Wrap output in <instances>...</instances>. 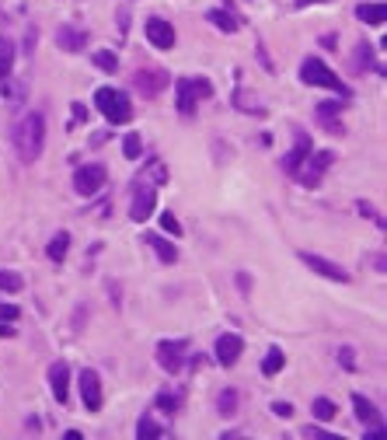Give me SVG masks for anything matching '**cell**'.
<instances>
[{
    "label": "cell",
    "mask_w": 387,
    "mask_h": 440,
    "mask_svg": "<svg viewBox=\"0 0 387 440\" xmlns=\"http://www.w3.org/2000/svg\"><path fill=\"white\" fill-rule=\"evenodd\" d=\"M15 147H18L22 164H35L42 157V147H46V119H42V112L22 116V123L15 126Z\"/></svg>",
    "instance_id": "obj_1"
},
{
    "label": "cell",
    "mask_w": 387,
    "mask_h": 440,
    "mask_svg": "<svg viewBox=\"0 0 387 440\" xmlns=\"http://www.w3.org/2000/svg\"><path fill=\"white\" fill-rule=\"evenodd\" d=\"M300 81L303 84H310V88H328V91H338V98H349V88L338 81V74L328 67V63H321L317 56H307L303 63H300Z\"/></svg>",
    "instance_id": "obj_2"
},
{
    "label": "cell",
    "mask_w": 387,
    "mask_h": 440,
    "mask_svg": "<svg viewBox=\"0 0 387 440\" xmlns=\"http://www.w3.org/2000/svg\"><path fill=\"white\" fill-rule=\"evenodd\" d=\"M95 105H98V112H102L112 126H126V123L133 119V105H129L126 91H116V88H98Z\"/></svg>",
    "instance_id": "obj_3"
},
{
    "label": "cell",
    "mask_w": 387,
    "mask_h": 440,
    "mask_svg": "<svg viewBox=\"0 0 387 440\" xmlns=\"http://www.w3.org/2000/svg\"><path fill=\"white\" fill-rule=\"evenodd\" d=\"M335 164V154L331 150H310V157L300 164V171H297V182L300 185H307V189H317L321 185V175L328 171Z\"/></svg>",
    "instance_id": "obj_4"
},
{
    "label": "cell",
    "mask_w": 387,
    "mask_h": 440,
    "mask_svg": "<svg viewBox=\"0 0 387 440\" xmlns=\"http://www.w3.org/2000/svg\"><path fill=\"white\" fill-rule=\"evenodd\" d=\"M168 84H171V77H168L161 67H140V70L133 74V88H136L143 98H157L161 91H168Z\"/></svg>",
    "instance_id": "obj_5"
},
{
    "label": "cell",
    "mask_w": 387,
    "mask_h": 440,
    "mask_svg": "<svg viewBox=\"0 0 387 440\" xmlns=\"http://www.w3.org/2000/svg\"><path fill=\"white\" fill-rule=\"evenodd\" d=\"M154 206H157V192H154V185H147V182H133V203H129V217L136 220V224H143V220H150L154 217Z\"/></svg>",
    "instance_id": "obj_6"
},
{
    "label": "cell",
    "mask_w": 387,
    "mask_h": 440,
    "mask_svg": "<svg viewBox=\"0 0 387 440\" xmlns=\"http://www.w3.org/2000/svg\"><path fill=\"white\" fill-rule=\"evenodd\" d=\"M185 353H189V343L185 339H161L157 343V363L168 374H178L185 367Z\"/></svg>",
    "instance_id": "obj_7"
},
{
    "label": "cell",
    "mask_w": 387,
    "mask_h": 440,
    "mask_svg": "<svg viewBox=\"0 0 387 440\" xmlns=\"http://www.w3.org/2000/svg\"><path fill=\"white\" fill-rule=\"evenodd\" d=\"M105 185V168L102 164H81L77 171H74V189H77V196H95L98 189Z\"/></svg>",
    "instance_id": "obj_8"
},
{
    "label": "cell",
    "mask_w": 387,
    "mask_h": 440,
    "mask_svg": "<svg viewBox=\"0 0 387 440\" xmlns=\"http://www.w3.org/2000/svg\"><path fill=\"white\" fill-rule=\"evenodd\" d=\"M293 140H297V143H293V150H290V154L283 157V171L297 178V171H300V164H303V161L310 157L314 143H310V136H307L303 129H293Z\"/></svg>",
    "instance_id": "obj_9"
},
{
    "label": "cell",
    "mask_w": 387,
    "mask_h": 440,
    "mask_svg": "<svg viewBox=\"0 0 387 440\" xmlns=\"http://www.w3.org/2000/svg\"><path fill=\"white\" fill-rule=\"evenodd\" d=\"M77 388H81V402H84V409L88 412H98L102 409V377H98V370H81V381H77Z\"/></svg>",
    "instance_id": "obj_10"
},
{
    "label": "cell",
    "mask_w": 387,
    "mask_h": 440,
    "mask_svg": "<svg viewBox=\"0 0 387 440\" xmlns=\"http://www.w3.org/2000/svg\"><path fill=\"white\" fill-rule=\"evenodd\" d=\"M175 105H178V116H182V119H192V116H196L199 95H196V88H192V77H178V81H175Z\"/></svg>",
    "instance_id": "obj_11"
},
{
    "label": "cell",
    "mask_w": 387,
    "mask_h": 440,
    "mask_svg": "<svg viewBox=\"0 0 387 440\" xmlns=\"http://www.w3.org/2000/svg\"><path fill=\"white\" fill-rule=\"evenodd\" d=\"M300 259H303V266H307V269H314L317 276H324V280H335V283H349V273H345L342 266L328 262L324 256H310V252H300Z\"/></svg>",
    "instance_id": "obj_12"
},
{
    "label": "cell",
    "mask_w": 387,
    "mask_h": 440,
    "mask_svg": "<svg viewBox=\"0 0 387 440\" xmlns=\"http://www.w3.org/2000/svg\"><path fill=\"white\" fill-rule=\"evenodd\" d=\"M216 360L223 363V367H230V363H237L241 360V353H244V339L237 336V332H223L220 339H216Z\"/></svg>",
    "instance_id": "obj_13"
},
{
    "label": "cell",
    "mask_w": 387,
    "mask_h": 440,
    "mask_svg": "<svg viewBox=\"0 0 387 440\" xmlns=\"http://www.w3.org/2000/svg\"><path fill=\"white\" fill-rule=\"evenodd\" d=\"M143 32H147V39H150L154 49H171L175 46V25L164 22V18H150Z\"/></svg>",
    "instance_id": "obj_14"
},
{
    "label": "cell",
    "mask_w": 387,
    "mask_h": 440,
    "mask_svg": "<svg viewBox=\"0 0 387 440\" xmlns=\"http://www.w3.org/2000/svg\"><path fill=\"white\" fill-rule=\"evenodd\" d=\"M88 32L84 29H77V25H60L56 29V46L63 49V53H81V49H88Z\"/></svg>",
    "instance_id": "obj_15"
},
{
    "label": "cell",
    "mask_w": 387,
    "mask_h": 440,
    "mask_svg": "<svg viewBox=\"0 0 387 440\" xmlns=\"http://www.w3.org/2000/svg\"><path fill=\"white\" fill-rule=\"evenodd\" d=\"M314 112H317V123H321L324 133L342 136V119H338V116H342V105H338V102H321Z\"/></svg>",
    "instance_id": "obj_16"
},
{
    "label": "cell",
    "mask_w": 387,
    "mask_h": 440,
    "mask_svg": "<svg viewBox=\"0 0 387 440\" xmlns=\"http://www.w3.org/2000/svg\"><path fill=\"white\" fill-rule=\"evenodd\" d=\"M49 388H53V395H56L60 405L70 402V370H67V363L56 360V363L49 367Z\"/></svg>",
    "instance_id": "obj_17"
},
{
    "label": "cell",
    "mask_w": 387,
    "mask_h": 440,
    "mask_svg": "<svg viewBox=\"0 0 387 440\" xmlns=\"http://www.w3.org/2000/svg\"><path fill=\"white\" fill-rule=\"evenodd\" d=\"M366 70H377V74H380L384 67H380V63H373V49H370V42H359V46L352 49L349 74H356V77H359V74H366Z\"/></svg>",
    "instance_id": "obj_18"
},
{
    "label": "cell",
    "mask_w": 387,
    "mask_h": 440,
    "mask_svg": "<svg viewBox=\"0 0 387 440\" xmlns=\"http://www.w3.org/2000/svg\"><path fill=\"white\" fill-rule=\"evenodd\" d=\"M143 242L154 249V256H157L164 266H175V262H178V249H175L168 238H161V235H143Z\"/></svg>",
    "instance_id": "obj_19"
},
{
    "label": "cell",
    "mask_w": 387,
    "mask_h": 440,
    "mask_svg": "<svg viewBox=\"0 0 387 440\" xmlns=\"http://www.w3.org/2000/svg\"><path fill=\"white\" fill-rule=\"evenodd\" d=\"M356 18L363 25H384L387 22V4H380V0H377V4H359L356 8Z\"/></svg>",
    "instance_id": "obj_20"
},
{
    "label": "cell",
    "mask_w": 387,
    "mask_h": 440,
    "mask_svg": "<svg viewBox=\"0 0 387 440\" xmlns=\"http://www.w3.org/2000/svg\"><path fill=\"white\" fill-rule=\"evenodd\" d=\"M352 409H356L359 423H366V426H377L380 423V412H377V405L366 395H352Z\"/></svg>",
    "instance_id": "obj_21"
},
{
    "label": "cell",
    "mask_w": 387,
    "mask_h": 440,
    "mask_svg": "<svg viewBox=\"0 0 387 440\" xmlns=\"http://www.w3.org/2000/svg\"><path fill=\"white\" fill-rule=\"evenodd\" d=\"M15 70V42L8 36H0V81H8Z\"/></svg>",
    "instance_id": "obj_22"
},
{
    "label": "cell",
    "mask_w": 387,
    "mask_h": 440,
    "mask_svg": "<svg viewBox=\"0 0 387 440\" xmlns=\"http://www.w3.org/2000/svg\"><path fill=\"white\" fill-rule=\"evenodd\" d=\"M206 18H210V25H216V29H220L223 36H234V32L241 29V22H237V18H234L230 11H210Z\"/></svg>",
    "instance_id": "obj_23"
},
{
    "label": "cell",
    "mask_w": 387,
    "mask_h": 440,
    "mask_svg": "<svg viewBox=\"0 0 387 440\" xmlns=\"http://www.w3.org/2000/svg\"><path fill=\"white\" fill-rule=\"evenodd\" d=\"M283 363H286V353H283L279 346H272V349L265 353V360H262V374H265V377H276V374L283 370Z\"/></svg>",
    "instance_id": "obj_24"
},
{
    "label": "cell",
    "mask_w": 387,
    "mask_h": 440,
    "mask_svg": "<svg viewBox=\"0 0 387 440\" xmlns=\"http://www.w3.org/2000/svg\"><path fill=\"white\" fill-rule=\"evenodd\" d=\"M67 252H70V235H67V231H60V235L46 245V256H49L53 262H63V256H67Z\"/></svg>",
    "instance_id": "obj_25"
},
{
    "label": "cell",
    "mask_w": 387,
    "mask_h": 440,
    "mask_svg": "<svg viewBox=\"0 0 387 440\" xmlns=\"http://www.w3.org/2000/svg\"><path fill=\"white\" fill-rule=\"evenodd\" d=\"M0 290H4V294H22V290H25L22 273H15V269H0Z\"/></svg>",
    "instance_id": "obj_26"
},
{
    "label": "cell",
    "mask_w": 387,
    "mask_h": 440,
    "mask_svg": "<svg viewBox=\"0 0 387 440\" xmlns=\"http://www.w3.org/2000/svg\"><path fill=\"white\" fill-rule=\"evenodd\" d=\"M136 437H140V440H154V437H168V430L157 426L150 416H143V419L136 423Z\"/></svg>",
    "instance_id": "obj_27"
},
{
    "label": "cell",
    "mask_w": 387,
    "mask_h": 440,
    "mask_svg": "<svg viewBox=\"0 0 387 440\" xmlns=\"http://www.w3.org/2000/svg\"><path fill=\"white\" fill-rule=\"evenodd\" d=\"M216 409H220V416H234L237 412V391L234 388H223L216 395Z\"/></svg>",
    "instance_id": "obj_28"
},
{
    "label": "cell",
    "mask_w": 387,
    "mask_h": 440,
    "mask_svg": "<svg viewBox=\"0 0 387 440\" xmlns=\"http://www.w3.org/2000/svg\"><path fill=\"white\" fill-rule=\"evenodd\" d=\"M310 409H314V416H317L321 423H331V419L338 416V405H335L331 398H314V405H310Z\"/></svg>",
    "instance_id": "obj_29"
},
{
    "label": "cell",
    "mask_w": 387,
    "mask_h": 440,
    "mask_svg": "<svg viewBox=\"0 0 387 440\" xmlns=\"http://www.w3.org/2000/svg\"><path fill=\"white\" fill-rule=\"evenodd\" d=\"M95 67H98L102 74H116V70H119V60H116V53L98 49V53H95Z\"/></svg>",
    "instance_id": "obj_30"
},
{
    "label": "cell",
    "mask_w": 387,
    "mask_h": 440,
    "mask_svg": "<svg viewBox=\"0 0 387 440\" xmlns=\"http://www.w3.org/2000/svg\"><path fill=\"white\" fill-rule=\"evenodd\" d=\"M157 409L161 412H178L182 409V395L178 391H161L157 395Z\"/></svg>",
    "instance_id": "obj_31"
},
{
    "label": "cell",
    "mask_w": 387,
    "mask_h": 440,
    "mask_svg": "<svg viewBox=\"0 0 387 440\" xmlns=\"http://www.w3.org/2000/svg\"><path fill=\"white\" fill-rule=\"evenodd\" d=\"M234 105H237V109H244V112H251V116H265V105L251 102L244 91H234Z\"/></svg>",
    "instance_id": "obj_32"
},
{
    "label": "cell",
    "mask_w": 387,
    "mask_h": 440,
    "mask_svg": "<svg viewBox=\"0 0 387 440\" xmlns=\"http://www.w3.org/2000/svg\"><path fill=\"white\" fill-rule=\"evenodd\" d=\"M140 143H143V140H140V133H129V136L123 140V154H126L129 161H136V157L143 154V147H140Z\"/></svg>",
    "instance_id": "obj_33"
},
{
    "label": "cell",
    "mask_w": 387,
    "mask_h": 440,
    "mask_svg": "<svg viewBox=\"0 0 387 440\" xmlns=\"http://www.w3.org/2000/svg\"><path fill=\"white\" fill-rule=\"evenodd\" d=\"M161 231H168L171 238L182 235V224H178V217H175V213H161Z\"/></svg>",
    "instance_id": "obj_34"
},
{
    "label": "cell",
    "mask_w": 387,
    "mask_h": 440,
    "mask_svg": "<svg viewBox=\"0 0 387 440\" xmlns=\"http://www.w3.org/2000/svg\"><path fill=\"white\" fill-rule=\"evenodd\" d=\"M22 318V311L15 308V304H4V301H0V322H18Z\"/></svg>",
    "instance_id": "obj_35"
},
{
    "label": "cell",
    "mask_w": 387,
    "mask_h": 440,
    "mask_svg": "<svg viewBox=\"0 0 387 440\" xmlns=\"http://www.w3.org/2000/svg\"><path fill=\"white\" fill-rule=\"evenodd\" d=\"M192 88H196L199 98H210V95H213V84H210L206 77H192Z\"/></svg>",
    "instance_id": "obj_36"
},
{
    "label": "cell",
    "mask_w": 387,
    "mask_h": 440,
    "mask_svg": "<svg viewBox=\"0 0 387 440\" xmlns=\"http://www.w3.org/2000/svg\"><path fill=\"white\" fill-rule=\"evenodd\" d=\"M338 360H342V367H345L349 374L356 370V356H352V349H349V346H342V349H338Z\"/></svg>",
    "instance_id": "obj_37"
},
{
    "label": "cell",
    "mask_w": 387,
    "mask_h": 440,
    "mask_svg": "<svg viewBox=\"0 0 387 440\" xmlns=\"http://www.w3.org/2000/svg\"><path fill=\"white\" fill-rule=\"evenodd\" d=\"M303 437H314V440H335V433H324V430H317V426H307Z\"/></svg>",
    "instance_id": "obj_38"
},
{
    "label": "cell",
    "mask_w": 387,
    "mask_h": 440,
    "mask_svg": "<svg viewBox=\"0 0 387 440\" xmlns=\"http://www.w3.org/2000/svg\"><path fill=\"white\" fill-rule=\"evenodd\" d=\"M272 412L276 416H293V405L290 402H272Z\"/></svg>",
    "instance_id": "obj_39"
},
{
    "label": "cell",
    "mask_w": 387,
    "mask_h": 440,
    "mask_svg": "<svg viewBox=\"0 0 387 440\" xmlns=\"http://www.w3.org/2000/svg\"><path fill=\"white\" fill-rule=\"evenodd\" d=\"M25 53H29V56L35 53V29H29V32H25Z\"/></svg>",
    "instance_id": "obj_40"
},
{
    "label": "cell",
    "mask_w": 387,
    "mask_h": 440,
    "mask_svg": "<svg viewBox=\"0 0 387 440\" xmlns=\"http://www.w3.org/2000/svg\"><path fill=\"white\" fill-rule=\"evenodd\" d=\"M74 123H88V109L81 102H74Z\"/></svg>",
    "instance_id": "obj_41"
},
{
    "label": "cell",
    "mask_w": 387,
    "mask_h": 440,
    "mask_svg": "<svg viewBox=\"0 0 387 440\" xmlns=\"http://www.w3.org/2000/svg\"><path fill=\"white\" fill-rule=\"evenodd\" d=\"M0 339H15V322H0Z\"/></svg>",
    "instance_id": "obj_42"
},
{
    "label": "cell",
    "mask_w": 387,
    "mask_h": 440,
    "mask_svg": "<svg viewBox=\"0 0 387 440\" xmlns=\"http://www.w3.org/2000/svg\"><path fill=\"white\" fill-rule=\"evenodd\" d=\"M237 287H241V294H248V290H251V280H248V273H237Z\"/></svg>",
    "instance_id": "obj_43"
}]
</instances>
